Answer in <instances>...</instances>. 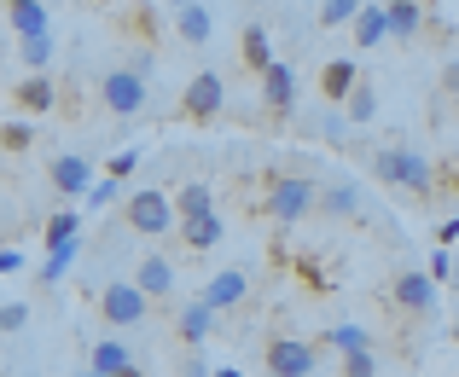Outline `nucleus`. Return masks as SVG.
<instances>
[{
    "label": "nucleus",
    "instance_id": "cd10ccee",
    "mask_svg": "<svg viewBox=\"0 0 459 377\" xmlns=\"http://www.w3.org/2000/svg\"><path fill=\"white\" fill-rule=\"evenodd\" d=\"M343 116H349V123H360V128H367V123H372V116H378V93H372V81H367V76H360V88H355V93H349V105H343Z\"/></svg>",
    "mask_w": 459,
    "mask_h": 377
},
{
    "label": "nucleus",
    "instance_id": "9b49d317",
    "mask_svg": "<svg viewBox=\"0 0 459 377\" xmlns=\"http://www.w3.org/2000/svg\"><path fill=\"white\" fill-rule=\"evenodd\" d=\"M134 285L146 290L152 302H175V261H169V255H140Z\"/></svg>",
    "mask_w": 459,
    "mask_h": 377
},
{
    "label": "nucleus",
    "instance_id": "2f4dec72",
    "mask_svg": "<svg viewBox=\"0 0 459 377\" xmlns=\"http://www.w3.org/2000/svg\"><path fill=\"white\" fill-rule=\"evenodd\" d=\"M0 325H6V337H18L23 325H30V302H18V296H12L6 308H0Z\"/></svg>",
    "mask_w": 459,
    "mask_h": 377
},
{
    "label": "nucleus",
    "instance_id": "dca6fc26",
    "mask_svg": "<svg viewBox=\"0 0 459 377\" xmlns=\"http://www.w3.org/2000/svg\"><path fill=\"white\" fill-rule=\"evenodd\" d=\"M175 331H180V343H186V348H198L204 337L215 331V308H210L204 296H198V302H186V308L175 313Z\"/></svg>",
    "mask_w": 459,
    "mask_h": 377
},
{
    "label": "nucleus",
    "instance_id": "f8f14e48",
    "mask_svg": "<svg viewBox=\"0 0 459 377\" xmlns=\"http://www.w3.org/2000/svg\"><path fill=\"white\" fill-rule=\"evenodd\" d=\"M58 105V88H53V76H47V70H30V76L18 81V88H12V111H53Z\"/></svg>",
    "mask_w": 459,
    "mask_h": 377
},
{
    "label": "nucleus",
    "instance_id": "37998d69",
    "mask_svg": "<svg viewBox=\"0 0 459 377\" xmlns=\"http://www.w3.org/2000/svg\"><path fill=\"white\" fill-rule=\"evenodd\" d=\"M123 377H140V366H128V372H123Z\"/></svg>",
    "mask_w": 459,
    "mask_h": 377
},
{
    "label": "nucleus",
    "instance_id": "20e7f679",
    "mask_svg": "<svg viewBox=\"0 0 459 377\" xmlns=\"http://www.w3.org/2000/svg\"><path fill=\"white\" fill-rule=\"evenodd\" d=\"M100 99H105V111H117V116L146 111V76H140L134 64L105 70V76H100Z\"/></svg>",
    "mask_w": 459,
    "mask_h": 377
},
{
    "label": "nucleus",
    "instance_id": "e433bc0d",
    "mask_svg": "<svg viewBox=\"0 0 459 377\" xmlns=\"http://www.w3.org/2000/svg\"><path fill=\"white\" fill-rule=\"evenodd\" d=\"M0 273H6V278H18V273H23V250H18V244L0 250Z\"/></svg>",
    "mask_w": 459,
    "mask_h": 377
},
{
    "label": "nucleus",
    "instance_id": "72a5a7b5",
    "mask_svg": "<svg viewBox=\"0 0 459 377\" xmlns=\"http://www.w3.org/2000/svg\"><path fill=\"white\" fill-rule=\"evenodd\" d=\"M343 377H378V360H372V348H367V355H349V360H343Z\"/></svg>",
    "mask_w": 459,
    "mask_h": 377
},
{
    "label": "nucleus",
    "instance_id": "c756f323",
    "mask_svg": "<svg viewBox=\"0 0 459 377\" xmlns=\"http://www.w3.org/2000/svg\"><path fill=\"white\" fill-rule=\"evenodd\" d=\"M23 64H30V70H47V64H53V35H35V41H23Z\"/></svg>",
    "mask_w": 459,
    "mask_h": 377
},
{
    "label": "nucleus",
    "instance_id": "ddd939ff",
    "mask_svg": "<svg viewBox=\"0 0 459 377\" xmlns=\"http://www.w3.org/2000/svg\"><path fill=\"white\" fill-rule=\"evenodd\" d=\"M360 88V58H332V64L320 70V93L332 105H349V93Z\"/></svg>",
    "mask_w": 459,
    "mask_h": 377
},
{
    "label": "nucleus",
    "instance_id": "7c9ffc66",
    "mask_svg": "<svg viewBox=\"0 0 459 377\" xmlns=\"http://www.w3.org/2000/svg\"><path fill=\"white\" fill-rule=\"evenodd\" d=\"M30 145H35V128L23 123V116H12V123H6V151L18 157V151H30Z\"/></svg>",
    "mask_w": 459,
    "mask_h": 377
},
{
    "label": "nucleus",
    "instance_id": "4c0bfd02",
    "mask_svg": "<svg viewBox=\"0 0 459 377\" xmlns=\"http://www.w3.org/2000/svg\"><path fill=\"white\" fill-rule=\"evenodd\" d=\"M442 88L459 93V58H448V64H442Z\"/></svg>",
    "mask_w": 459,
    "mask_h": 377
},
{
    "label": "nucleus",
    "instance_id": "c03bdc74",
    "mask_svg": "<svg viewBox=\"0 0 459 377\" xmlns=\"http://www.w3.org/2000/svg\"><path fill=\"white\" fill-rule=\"evenodd\" d=\"M448 337H454V343H459V320H454V331H448Z\"/></svg>",
    "mask_w": 459,
    "mask_h": 377
},
{
    "label": "nucleus",
    "instance_id": "412c9836",
    "mask_svg": "<svg viewBox=\"0 0 459 377\" xmlns=\"http://www.w3.org/2000/svg\"><path fill=\"white\" fill-rule=\"evenodd\" d=\"M221 233H227L221 215H198V221H180V244H186V250H215V244H221Z\"/></svg>",
    "mask_w": 459,
    "mask_h": 377
},
{
    "label": "nucleus",
    "instance_id": "9d476101",
    "mask_svg": "<svg viewBox=\"0 0 459 377\" xmlns=\"http://www.w3.org/2000/svg\"><path fill=\"white\" fill-rule=\"evenodd\" d=\"M262 105H268L273 116H291L297 111V70L285 64V58L268 70V76H262Z\"/></svg>",
    "mask_w": 459,
    "mask_h": 377
},
{
    "label": "nucleus",
    "instance_id": "79ce46f5",
    "mask_svg": "<svg viewBox=\"0 0 459 377\" xmlns=\"http://www.w3.org/2000/svg\"><path fill=\"white\" fill-rule=\"evenodd\" d=\"M448 186H454V192H459V168H454V175H448Z\"/></svg>",
    "mask_w": 459,
    "mask_h": 377
},
{
    "label": "nucleus",
    "instance_id": "f3484780",
    "mask_svg": "<svg viewBox=\"0 0 459 377\" xmlns=\"http://www.w3.org/2000/svg\"><path fill=\"white\" fill-rule=\"evenodd\" d=\"M134 360H128V343L123 337H100V343L88 348V372H100V377H123Z\"/></svg>",
    "mask_w": 459,
    "mask_h": 377
},
{
    "label": "nucleus",
    "instance_id": "7ed1b4c3",
    "mask_svg": "<svg viewBox=\"0 0 459 377\" xmlns=\"http://www.w3.org/2000/svg\"><path fill=\"white\" fill-rule=\"evenodd\" d=\"M152 308V296L134 285V278H111V285H100V313L111 331H128V325H140Z\"/></svg>",
    "mask_w": 459,
    "mask_h": 377
},
{
    "label": "nucleus",
    "instance_id": "49530a36",
    "mask_svg": "<svg viewBox=\"0 0 459 377\" xmlns=\"http://www.w3.org/2000/svg\"><path fill=\"white\" fill-rule=\"evenodd\" d=\"M82 377H100V372H82Z\"/></svg>",
    "mask_w": 459,
    "mask_h": 377
},
{
    "label": "nucleus",
    "instance_id": "a19ab883",
    "mask_svg": "<svg viewBox=\"0 0 459 377\" xmlns=\"http://www.w3.org/2000/svg\"><path fill=\"white\" fill-rule=\"evenodd\" d=\"M169 6H175V12H180V6H198V0H169Z\"/></svg>",
    "mask_w": 459,
    "mask_h": 377
},
{
    "label": "nucleus",
    "instance_id": "393cba45",
    "mask_svg": "<svg viewBox=\"0 0 459 377\" xmlns=\"http://www.w3.org/2000/svg\"><path fill=\"white\" fill-rule=\"evenodd\" d=\"M355 41H360V47L390 41V12H384V6H367V12L355 18Z\"/></svg>",
    "mask_w": 459,
    "mask_h": 377
},
{
    "label": "nucleus",
    "instance_id": "473e14b6",
    "mask_svg": "<svg viewBox=\"0 0 459 377\" xmlns=\"http://www.w3.org/2000/svg\"><path fill=\"white\" fill-rule=\"evenodd\" d=\"M117 192H123V180H111V175H105V180H100V186H93L82 203H88V210H105V203H117Z\"/></svg>",
    "mask_w": 459,
    "mask_h": 377
},
{
    "label": "nucleus",
    "instance_id": "6ab92c4d",
    "mask_svg": "<svg viewBox=\"0 0 459 377\" xmlns=\"http://www.w3.org/2000/svg\"><path fill=\"white\" fill-rule=\"evenodd\" d=\"M238 53H245V70H256V76H268V70L280 64V58H273V41H268V23H250Z\"/></svg>",
    "mask_w": 459,
    "mask_h": 377
},
{
    "label": "nucleus",
    "instance_id": "2eb2a0df",
    "mask_svg": "<svg viewBox=\"0 0 459 377\" xmlns=\"http://www.w3.org/2000/svg\"><path fill=\"white\" fill-rule=\"evenodd\" d=\"M245 290H250V278L238 273V267H221V273L204 285V302H210L215 313H227V308H238V302H245Z\"/></svg>",
    "mask_w": 459,
    "mask_h": 377
},
{
    "label": "nucleus",
    "instance_id": "a211bd4d",
    "mask_svg": "<svg viewBox=\"0 0 459 377\" xmlns=\"http://www.w3.org/2000/svg\"><path fill=\"white\" fill-rule=\"evenodd\" d=\"M175 35H180L186 47H204V41L215 35V12L204 6V0H198V6H180V12H175Z\"/></svg>",
    "mask_w": 459,
    "mask_h": 377
},
{
    "label": "nucleus",
    "instance_id": "f257e3e1",
    "mask_svg": "<svg viewBox=\"0 0 459 377\" xmlns=\"http://www.w3.org/2000/svg\"><path fill=\"white\" fill-rule=\"evenodd\" d=\"M372 175H378L384 186L413 192V198H430V186H437L425 151H407V145H384V151H372Z\"/></svg>",
    "mask_w": 459,
    "mask_h": 377
},
{
    "label": "nucleus",
    "instance_id": "423d86ee",
    "mask_svg": "<svg viewBox=\"0 0 459 377\" xmlns=\"http://www.w3.org/2000/svg\"><path fill=\"white\" fill-rule=\"evenodd\" d=\"M320 366V348L303 337H273L268 343V377H314Z\"/></svg>",
    "mask_w": 459,
    "mask_h": 377
},
{
    "label": "nucleus",
    "instance_id": "de8ad7c7",
    "mask_svg": "<svg viewBox=\"0 0 459 377\" xmlns=\"http://www.w3.org/2000/svg\"><path fill=\"white\" fill-rule=\"evenodd\" d=\"M100 6H111V0H100Z\"/></svg>",
    "mask_w": 459,
    "mask_h": 377
},
{
    "label": "nucleus",
    "instance_id": "c9c22d12",
    "mask_svg": "<svg viewBox=\"0 0 459 377\" xmlns=\"http://www.w3.org/2000/svg\"><path fill=\"white\" fill-rule=\"evenodd\" d=\"M134 168H140V151H117L111 157V180H128Z\"/></svg>",
    "mask_w": 459,
    "mask_h": 377
},
{
    "label": "nucleus",
    "instance_id": "6e6552de",
    "mask_svg": "<svg viewBox=\"0 0 459 377\" xmlns=\"http://www.w3.org/2000/svg\"><path fill=\"white\" fill-rule=\"evenodd\" d=\"M47 180H53V192L58 198H88L100 180H93V163L82 151H58L53 163H47Z\"/></svg>",
    "mask_w": 459,
    "mask_h": 377
},
{
    "label": "nucleus",
    "instance_id": "f03ea898",
    "mask_svg": "<svg viewBox=\"0 0 459 377\" xmlns=\"http://www.w3.org/2000/svg\"><path fill=\"white\" fill-rule=\"evenodd\" d=\"M262 210H268V221L280 227H297L303 215L320 210V192H314V180L303 175H268V192H262Z\"/></svg>",
    "mask_w": 459,
    "mask_h": 377
},
{
    "label": "nucleus",
    "instance_id": "aec40b11",
    "mask_svg": "<svg viewBox=\"0 0 459 377\" xmlns=\"http://www.w3.org/2000/svg\"><path fill=\"white\" fill-rule=\"evenodd\" d=\"M390 35L395 41H413L419 30H425V0H390Z\"/></svg>",
    "mask_w": 459,
    "mask_h": 377
},
{
    "label": "nucleus",
    "instance_id": "5701e85b",
    "mask_svg": "<svg viewBox=\"0 0 459 377\" xmlns=\"http://www.w3.org/2000/svg\"><path fill=\"white\" fill-rule=\"evenodd\" d=\"M325 343L349 360V355H367V348H372V331H367V325H355V320H343V325H332V331H325Z\"/></svg>",
    "mask_w": 459,
    "mask_h": 377
},
{
    "label": "nucleus",
    "instance_id": "39448f33",
    "mask_svg": "<svg viewBox=\"0 0 459 377\" xmlns=\"http://www.w3.org/2000/svg\"><path fill=\"white\" fill-rule=\"evenodd\" d=\"M175 203H169V192H157V186H146V192H128V227L134 233H146V238H163L169 227H175Z\"/></svg>",
    "mask_w": 459,
    "mask_h": 377
},
{
    "label": "nucleus",
    "instance_id": "1a4fd4ad",
    "mask_svg": "<svg viewBox=\"0 0 459 377\" xmlns=\"http://www.w3.org/2000/svg\"><path fill=\"white\" fill-rule=\"evenodd\" d=\"M437 278H430V267H407V273H395V285H390V296H395V308H407V313H430L437 308Z\"/></svg>",
    "mask_w": 459,
    "mask_h": 377
},
{
    "label": "nucleus",
    "instance_id": "0eeeda50",
    "mask_svg": "<svg viewBox=\"0 0 459 377\" xmlns=\"http://www.w3.org/2000/svg\"><path fill=\"white\" fill-rule=\"evenodd\" d=\"M227 105V81L215 76V70H198V76L186 81V93H180V111L192 116V123H210V116H221Z\"/></svg>",
    "mask_w": 459,
    "mask_h": 377
},
{
    "label": "nucleus",
    "instance_id": "c85d7f7f",
    "mask_svg": "<svg viewBox=\"0 0 459 377\" xmlns=\"http://www.w3.org/2000/svg\"><path fill=\"white\" fill-rule=\"evenodd\" d=\"M360 12H367L360 0H325V6H320V30H337V23H355Z\"/></svg>",
    "mask_w": 459,
    "mask_h": 377
},
{
    "label": "nucleus",
    "instance_id": "b1692460",
    "mask_svg": "<svg viewBox=\"0 0 459 377\" xmlns=\"http://www.w3.org/2000/svg\"><path fill=\"white\" fill-rule=\"evenodd\" d=\"M175 210H180V221H198V215H215V192L204 186V180H192V186H180V192H175Z\"/></svg>",
    "mask_w": 459,
    "mask_h": 377
},
{
    "label": "nucleus",
    "instance_id": "ea45409f",
    "mask_svg": "<svg viewBox=\"0 0 459 377\" xmlns=\"http://www.w3.org/2000/svg\"><path fill=\"white\" fill-rule=\"evenodd\" d=\"M215 377H245V372H238V366H215Z\"/></svg>",
    "mask_w": 459,
    "mask_h": 377
},
{
    "label": "nucleus",
    "instance_id": "bb28decb",
    "mask_svg": "<svg viewBox=\"0 0 459 377\" xmlns=\"http://www.w3.org/2000/svg\"><path fill=\"white\" fill-rule=\"evenodd\" d=\"M76 255H82V244H65V250H47V261H41V273H35V278H41L47 290H53V285H65V273H70V267H76Z\"/></svg>",
    "mask_w": 459,
    "mask_h": 377
},
{
    "label": "nucleus",
    "instance_id": "f704fd0d",
    "mask_svg": "<svg viewBox=\"0 0 459 377\" xmlns=\"http://www.w3.org/2000/svg\"><path fill=\"white\" fill-rule=\"evenodd\" d=\"M454 250H437V255H430V278H437V285H448V278H454Z\"/></svg>",
    "mask_w": 459,
    "mask_h": 377
},
{
    "label": "nucleus",
    "instance_id": "58836bf2",
    "mask_svg": "<svg viewBox=\"0 0 459 377\" xmlns=\"http://www.w3.org/2000/svg\"><path fill=\"white\" fill-rule=\"evenodd\" d=\"M454 238H459V215H454V221H442V233H437V244H442V250H454Z\"/></svg>",
    "mask_w": 459,
    "mask_h": 377
},
{
    "label": "nucleus",
    "instance_id": "4468645a",
    "mask_svg": "<svg viewBox=\"0 0 459 377\" xmlns=\"http://www.w3.org/2000/svg\"><path fill=\"white\" fill-rule=\"evenodd\" d=\"M6 23L18 41H35V35H53V23H47V6L41 0H6Z\"/></svg>",
    "mask_w": 459,
    "mask_h": 377
},
{
    "label": "nucleus",
    "instance_id": "a878e982",
    "mask_svg": "<svg viewBox=\"0 0 459 377\" xmlns=\"http://www.w3.org/2000/svg\"><path fill=\"white\" fill-rule=\"evenodd\" d=\"M320 210H325V215H337V221H355V215H360V192L349 186V180H337V186L320 198Z\"/></svg>",
    "mask_w": 459,
    "mask_h": 377
},
{
    "label": "nucleus",
    "instance_id": "a18cd8bd",
    "mask_svg": "<svg viewBox=\"0 0 459 377\" xmlns=\"http://www.w3.org/2000/svg\"><path fill=\"white\" fill-rule=\"evenodd\" d=\"M454 290H459V267H454Z\"/></svg>",
    "mask_w": 459,
    "mask_h": 377
},
{
    "label": "nucleus",
    "instance_id": "4be33fe9",
    "mask_svg": "<svg viewBox=\"0 0 459 377\" xmlns=\"http://www.w3.org/2000/svg\"><path fill=\"white\" fill-rule=\"evenodd\" d=\"M76 238H82V215H76V210H58V215H47L41 250H65V244H76Z\"/></svg>",
    "mask_w": 459,
    "mask_h": 377
}]
</instances>
